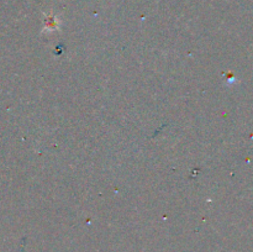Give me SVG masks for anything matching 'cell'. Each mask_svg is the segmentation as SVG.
<instances>
[{
	"instance_id": "6da1fadb",
	"label": "cell",
	"mask_w": 253,
	"mask_h": 252,
	"mask_svg": "<svg viewBox=\"0 0 253 252\" xmlns=\"http://www.w3.org/2000/svg\"><path fill=\"white\" fill-rule=\"evenodd\" d=\"M58 25H59V21L54 15H48V16L46 17V27L48 30L58 29Z\"/></svg>"
}]
</instances>
